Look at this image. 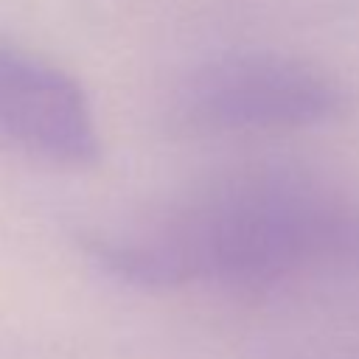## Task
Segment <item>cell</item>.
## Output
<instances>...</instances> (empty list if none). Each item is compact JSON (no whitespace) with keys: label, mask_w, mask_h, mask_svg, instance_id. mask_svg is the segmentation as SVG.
<instances>
[{"label":"cell","mask_w":359,"mask_h":359,"mask_svg":"<svg viewBox=\"0 0 359 359\" xmlns=\"http://www.w3.org/2000/svg\"><path fill=\"white\" fill-rule=\"evenodd\" d=\"M90 252L132 286L266 289L306 269L359 266V202L294 165H247L146 233L93 238Z\"/></svg>","instance_id":"cell-1"},{"label":"cell","mask_w":359,"mask_h":359,"mask_svg":"<svg viewBox=\"0 0 359 359\" xmlns=\"http://www.w3.org/2000/svg\"><path fill=\"white\" fill-rule=\"evenodd\" d=\"M345 87L311 62L278 50H233L199 65L180 87L174 118L191 132H289L328 123Z\"/></svg>","instance_id":"cell-2"},{"label":"cell","mask_w":359,"mask_h":359,"mask_svg":"<svg viewBox=\"0 0 359 359\" xmlns=\"http://www.w3.org/2000/svg\"><path fill=\"white\" fill-rule=\"evenodd\" d=\"M0 140L67 168H84L101 157L84 87L62 67L14 45H0Z\"/></svg>","instance_id":"cell-3"}]
</instances>
